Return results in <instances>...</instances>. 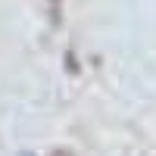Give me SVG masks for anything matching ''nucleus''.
<instances>
[{
  "mask_svg": "<svg viewBox=\"0 0 156 156\" xmlns=\"http://www.w3.org/2000/svg\"><path fill=\"white\" fill-rule=\"evenodd\" d=\"M50 156H75V153H72V150H62V147H59V150H53Z\"/></svg>",
  "mask_w": 156,
  "mask_h": 156,
  "instance_id": "nucleus-1",
  "label": "nucleus"
}]
</instances>
